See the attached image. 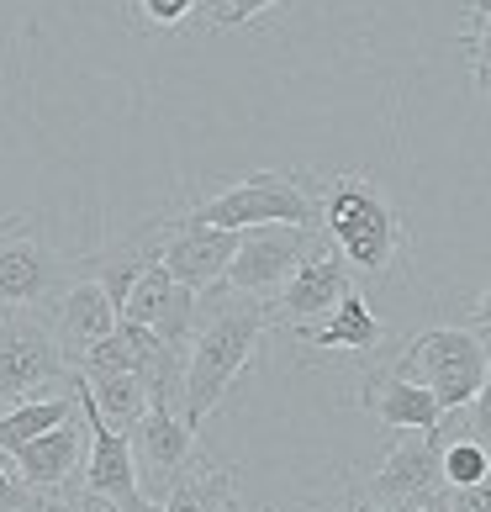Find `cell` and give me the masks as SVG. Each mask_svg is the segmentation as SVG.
Segmentation results:
<instances>
[{"label":"cell","mask_w":491,"mask_h":512,"mask_svg":"<svg viewBox=\"0 0 491 512\" xmlns=\"http://www.w3.org/2000/svg\"><path fill=\"white\" fill-rule=\"evenodd\" d=\"M465 412H470V439H476V444L491 454V381L481 386V396H476V402H470Z\"/></svg>","instance_id":"cell-28"},{"label":"cell","mask_w":491,"mask_h":512,"mask_svg":"<svg viewBox=\"0 0 491 512\" xmlns=\"http://www.w3.org/2000/svg\"><path fill=\"white\" fill-rule=\"evenodd\" d=\"M444 486L449 491H460V486H476V481H486L491 476V454L476 444V439H455L444 454Z\"/></svg>","instance_id":"cell-23"},{"label":"cell","mask_w":491,"mask_h":512,"mask_svg":"<svg viewBox=\"0 0 491 512\" xmlns=\"http://www.w3.org/2000/svg\"><path fill=\"white\" fill-rule=\"evenodd\" d=\"M270 6H280V0H222L212 11V22L217 27H243V22H254V16H264Z\"/></svg>","instance_id":"cell-26"},{"label":"cell","mask_w":491,"mask_h":512,"mask_svg":"<svg viewBox=\"0 0 491 512\" xmlns=\"http://www.w3.org/2000/svg\"><path fill=\"white\" fill-rule=\"evenodd\" d=\"M69 417H80V396L69 391H53V396H32V402H22L16 412H0V449H22L32 439H43V433L64 428Z\"/></svg>","instance_id":"cell-19"},{"label":"cell","mask_w":491,"mask_h":512,"mask_svg":"<svg viewBox=\"0 0 491 512\" xmlns=\"http://www.w3.org/2000/svg\"><path fill=\"white\" fill-rule=\"evenodd\" d=\"M391 370L407 375V381H423L444 412H460L491 381V354L476 328H423L407 338V349L391 359Z\"/></svg>","instance_id":"cell-4"},{"label":"cell","mask_w":491,"mask_h":512,"mask_svg":"<svg viewBox=\"0 0 491 512\" xmlns=\"http://www.w3.org/2000/svg\"><path fill=\"white\" fill-rule=\"evenodd\" d=\"M349 291H354V270L344 264V254L328 243V233H317L312 254L301 259V270L286 280V291L270 301L275 328H312V322H323Z\"/></svg>","instance_id":"cell-10"},{"label":"cell","mask_w":491,"mask_h":512,"mask_svg":"<svg viewBox=\"0 0 491 512\" xmlns=\"http://www.w3.org/2000/svg\"><path fill=\"white\" fill-rule=\"evenodd\" d=\"M243 233H228V227H206L191 217H169V238H164V270L180 280L185 291L206 296L212 286H222L228 264L238 259Z\"/></svg>","instance_id":"cell-12"},{"label":"cell","mask_w":491,"mask_h":512,"mask_svg":"<svg viewBox=\"0 0 491 512\" xmlns=\"http://www.w3.org/2000/svg\"><path fill=\"white\" fill-rule=\"evenodd\" d=\"M444 512H491V476L476 486H460L444 497Z\"/></svg>","instance_id":"cell-27"},{"label":"cell","mask_w":491,"mask_h":512,"mask_svg":"<svg viewBox=\"0 0 491 512\" xmlns=\"http://www.w3.org/2000/svg\"><path fill=\"white\" fill-rule=\"evenodd\" d=\"M48 322H53V333H59V344H64V354H69V365H80V359L96 349L101 338L117 333L122 312H117V301H111V296L96 286V280L80 275V280H74V286L48 307Z\"/></svg>","instance_id":"cell-15"},{"label":"cell","mask_w":491,"mask_h":512,"mask_svg":"<svg viewBox=\"0 0 491 512\" xmlns=\"http://www.w3.org/2000/svg\"><path fill=\"white\" fill-rule=\"evenodd\" d=\"M275 328V307L259 296H238L212 286L201 296V317H196V338L185 354V386H180V417L191 428L206 423L222 396L233 391V381L249 370L254 349L264 344V333Z\"/></svg>","instance_id":"cell-1"},{"label":"cell","mask_w":491,"mask_h":512,"mask_svg":"<svg viewBox=\"0 0 491 512\" xmlns=\"http://www.w3.org/2000/svg\"><path fill=\"white\" fill-rule=\"evenodd\" d=\"M48 497H37V491L16 476V465H11V454L0 449V512H37Z\"/></svg>","instance_id":"cell-24"},{"label":"cell","mask_w":491,"mask_h":512,"mask_svg":"<svg viewBox=\"0 0 491 512\" xmlns=\"http://www.w3.org/2000/svg\"><path fill=\"white\" fill-rule=\"evenodd\" d=\"M16 227H22V217H11V212H0V238H6V233H16Z\"/></svg>","instance_id":"cell-30"},{"label":"cell","mask_w":491,"mask_h":512,"mask_svg":"<svg viewBox=\"0 0 491 512\" xmlns=\"http://www.w3.org/2000/svg\"><path fill=\"white\" fill-rule=\"evenodd\" d=\"M317 212L333 249L344 254L354 275H391L407 249V222L391 196L365 175H323L317 180Z\"/></svg>","instance_id":"cell-2"},{"label":"cell","mask_w":491,"mask_h":512,"mask_svg":"<svg viewBox=\"0 0 491 512\" xmlns=\"http://www.w3.org/2000/svg\"><path fill=\"white\" fill-rule=\"evenodd\" d=\"M74 396H80V412L90 423V454H85V470H80V491H85V512H148L154 502L143 497L138 486V465H132V444L127 433H117L106 423V417L96 412V402H90V386L85 375L74 370Z\"/></svg>","instance_id":"cell-6"},{"label":"cell","mask_w":491,"mask_h":512,"mask_svg":"<svg viewBox=\"0 0 491 512\" xmlns=\"http://www.w3.org/2000/svg\"><path fill=\"white\" fill-rule=\"evenodd\" d=\"M465 59L476 74V90H491V0H470V27H465Z\"/></svg>","instance_id":"cell-22"},{"label":"cell","mask_w":491,"mask_h":512,"mask_svg":"<svg viewBox=\"0 0 491 512\" xmlns=\"http://www.w3.org/2000/svg\"><path fill=\"white\" fill-rule=\"evenodd\" d=\"M486 96H491V90H486Z\"/></svg>","instance_id":"cell-38"},{"label":"cell","mask_w":491,"mask_h":512,"mask_svg":"<svg viewBox=\"0 0 491 512\" xmlns=\"http://www.w3.org/2000/svg\"><path fill=\"white\" fill-rule=\"evenodd\" d=\"M127 444H132V465H138L143 497L154 507H164L169 491L180 486V476L196 465V428L180 417V407L154 402L143 423L127 433Z\"/></svg>","instance_id":"cell-9"},{"label":"cell","mask_w":491,"mask_h":512,"mask_svg":"<svg viewBox=\"0 0 491 512\" xmlns=\"http://www.w3.org/2000/svg\"><path fill=\"white\" fill-rule=\"evenodd\" d=\"M354 512H386V507H375V502H365V507H354Z\"/></svg>","instance_id":"cell-32"},{"label":"cell","mask_w":491,"mask_h":512,"mask_svg":"<svg viewBox=\"0 0 491 512\" xmlns=\"http://www.w3.org/2000/svg\"><path fill=\"white\" fill-rule=\"evenodd\" d=\"M74 280H80V259L59 254L43 233L16 227V233L0 238V307L48 312Z\"/></svg>","instance_id":"cell-7"},{"label":"cell","mask_w":491,"mask_h":512,"mask_svg":"<svg viewBox=\"0 0 491 512\" xmlns=\"http://www.w3.org/2000/svg\"><path fill=\"white\" fill-rule=\"evenodd\" d=\"M85 454H90V423L80 412V417H69L64 428H53V433H43V439L11 449V465H16V476H22L37 497H53V491L80 481Z\"/></svg>","instance_id":"cell-14"},{"label":"cell","mask_w":491,"mask_h":512,"mask_svg":"<svg viewBox=\"0 0 491 512\" xmlns=\"http://www.w3.org/2000/svg\"><path fill=\"white\" fill-rule=\"evenodd\" d=\"M233 512H243V507H233Z\"/></svg>","instance_id":"cell-37"},{"label":"cell","mask_w":491,"mask_h":512,"mask_svg":"<svg viewBox=\"0 0 491 512\" xmlns=\"http://www.w3.org/2000/svg\"><path fill=\"white\" fill-rule=\"evenodd\" d=\"M164 238H169V217H154V222H143L138 233H127V238H117V243H106L101 254H90V259L80 264V275L96 280V286L117 301V312H122L127 296H132V286L143 280V270H148V264H159Z\"/></svg>","instance_id":"cell-16"},{"label":"cell","mask_w":491,"mask_h":512,"mask_svg":"<svg viewBox=\"0 0 491 512\" xmlns=\"http://www.w3.org/2000/svg\"><path fill=\"white\" fill-rule=\"evenodd\" d=\"M37 512H48V502H43V507H37Z\"/></svg>","instance_id":"cell-36"},{"label":"cell","mask_w":491,"mask_h":512,"mask_svg":"<svg viewBox=\"0 0 491 512\" xmlns=\"http://www.w3.org/2000/svg\"><path fill=\"white\" fill-rule=\"evenodd\" d=\"M69 386L74 365L48 312H11L0 322V412H16L32 396H53Z\"/></svg>","instance_id":"cell-5"},{"label":"cell","mask_w":491,"mask_h":512,"mask_svg":"<svg viewBox=\"0 0 491 512\" xmlns=\"http://www.w3.org/2000/svg\"><path fill=\"white\" fill-rule=\"evenodd\" d=\"M90 386V402H96V412L106 417L117 433H132L148 417V407H154V396H148L143 375H101V381H85Z\"/></svg>","instance_id":"cell-21"},{"label":"cell","mask_w":491,"mask_h":512,"mask_svg":"<svg viewBox=\"0 0 491 512\" xmlns=\"http://www.w3.org/2000/svg\"><path fill=\"white\" fill-rule=\"evenodd\" d=\"M191 222L206 227H228V233H249V227H275V222H291V227H323V212H317V196L307 175H280V169H254L233 185H222L217 196L196 201Z\"/></svg>","instance_id":"cell-3"},{"label":"cell","mask_w":491,"mask_h":512,"mask_svg":"<svg viewBox=\"0 0 491 512\" xmlns=\"http://www.w3.org/2000/svg\"><path fill=\"white\" fill-rule=\"evenodd\" d=\"M233 507H238V486L228 465H191L164 502V512H233Z\"/></svg>","instance_id":"cell-20"},{"label":"cell","mask_w":491,"mask_h":512,"mask_svg":"<svg viewBox=\"0 0 491 512\" xmlns=\"http://www.w3.org/2000/svg\"><path fill=\"white\" fill-rule=\"evenodd\" d=\"M296 344H312V349H338V354H375L386 338V322L370 312V301L360 291H349L338 307L312 322V328H291Z\"/></svg>","instance_id":"cell-18"},{"label":"cell","mask_w":491,"mask_h":512,"mask_svg":"<svg viewBox=\"0 0 491 512\" xmlns=\"http://www.w3.org/2000/svg\"><path fill=\"white\" fill-rule=\"evenodd\" d=\"M48 512H85V507H80V502H53V497H48Z\"/></svg>","instance_id":"cell-31"},{"label":"cell","mask_w":491,"mask_h":512,"mask_svg":"<svg viewBox=\"0 0 491 512\" xmlns=\"http://www.w3.org/2000/svg\"><path fill=\"white\" fill-rule=\"evenodd\" d=\"M470 328H486V333H491V286L470 301Z\"/></svg>","instance_id":"cell-29"},{"label":"cell","mask_w":491,"mask_h":512,"mask_svg":"<svg viewBox=\"0 0 491 512\" xmlns=\"http://www.w3.org/2000/svg\"><path fill=\"white\" fill-rule=\"evenodd\" d=\"M360 407L375 417V423H386V428H396V433H412V428H418V433H433V428H439V417H444L439 396H433L423 381H407V375H396L391 365L365 375Z\"/></svg>","instance_id":"cell-17"},{"label":"cell","mask_w":491,"mask_h":512,"mask_svg":"<svg viewBox=\"0 0 491 512\" xmlns=\"http://www.w3.org/2000/svg\"><path fill=\"white\" fill-rule=\"evenodd\" d=\"M148 512H164V507H148Z\"/></svg>","instance_id":"cell-35"},{"label":"cell","mask_w":491,"mask_h":512,"mask_svg":"<svg viewBox=\"0 0 491 512\" xmlns=\"http://www.w3.org/2000/svg\"><path fill=\"white\" fill-rule=\"evenodd\" d=\"M370 497L375 507L386 512H407V507H428V502H444L449 486H444V460L428 449V433H418V439H402L381 470L370 476Z\"/></svg>","instance_id":"cell-13"},{"label":"cell","mask_w":491,"mask_h":512,"mask_svg":"<svg viewBox=\"0 0 491 512\" xmlns=\"http://www.w3.org/2000/svg\"><path fill=\"white\" fill-rule=\"evenodd\" d=\"M201 11V0H138V16H143V27H180V22H191V16Z\"/></svg>","instance_id":"cell-25"},{"label":"cell","mask_w":491,"mask_h":512,"mask_svg":"<svg viewBox=\"0 0 491 512\" xmlns=\"http://www.w3.org/2000/svg\"><path fill=\"white\" fill-rule=\"evenodd\" d=\"M127 322H138V328H154L159 344H169L175 354H191V338H196V317H201V296L185 291L175 275L159 264H148L143 280L132 286L127 307H122Z\"/></svg>","instance_id":"cell-11"},{"label":"cell","mask_w":491,"mask_h":512,"mask_svg":"<svg viewBox=\"0 0 491 512\" xmlns=\"http://www.w3.org/2000/svg\"><path fill=\"white\" fill-rule=\"evenodd\" d=\"M6 317H11V307H0V322H6Z\"/></svg>","instance_id":"cell-33"},{"label":"cell","mask_w":491,"mask_h":512,"mask_svg":"<svg viewBox=\"0 0 491 512\" xmlns=\"http://www.w3.org/2000/svg\"><path fill=\"white\" fill-rule=\"evenodd\" d=\"M317 233H323V227H291V222L249 227L243 243H238V259L228 264V275H222V291L275 301L280 291H286V280L301 270V259L312 254Z\"/></svg>","instance_id":"cell-8"},{"label":"cell","mask_w":491,"mask_h":512,"mask_svg":"<svg viewBox=\"0 0 491 512\" xmlns=\"http://www.w3.org/2000/svg\"><path fill=\"white\" fill-rule=\"evenodd\" d=\"M486 354H491V338H486Z\"/></svg>","instance_id":"cell-34"}]
</instances>
